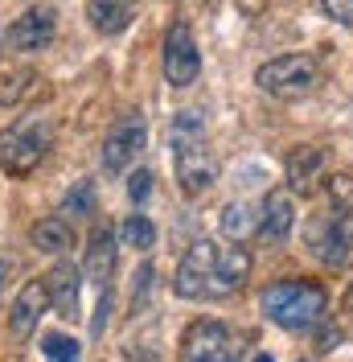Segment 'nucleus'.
Here are the masks:
<instances>
[{
  "mask_svg": "<svg viewBox=\"0 0 353 362\" xmlns=\"http://www.w3.org/2000/svg\"><path fill=\"white\" fill-rule=\"evenodd\" d=\"M251 276V255L246 247H218L210 239H198L181 255L173 276V293L181 300H222L234 296Z\"/></svg>",
  "mask_w": 353,
  "mask_h": 362,
  "instance_id": "nucleus-1",
  "label": "nucleus"
},
{
  "mask_svg": "<svg viewBox=\"0 0 353 362\" xmlns=\"http://www.w3.org/2000/svg\"><path fill=\"white\" fill-rule=\"evenodd\" d=\"M329 296L316 280H275L263 288V313L287 334H304L325 321Z\"/></svg>",
  "mask_w": 353,
  "mask_h": 362,
  "instance_id": "nucleus-2",
  "label": "nucleus"
},
{
  "mask_svg": "<svg viewBox=\"0 0 353 362\" xmlns=\"http://www.w3.org/2000/svg\"><path fill=\"white\" fill-rule=\"evenodd\" d=\"M54 148V128L42 115H29L21 124L0 132V169L8 177H29L37 165L45 160V153Z\"/></svg>",
  "mask_w": 353,
  "mask_h": 362,
  "instance_id": "nucleus-3",
  "label": "nucleus"
},
{
  "mask_svg": "<svg viewBox=\"0 0 353 362\" xmlns=\"http://www.w3.org/2000/svg\"><path fill=\"white\" fill-rule=\"evenodd\" d=\"M316 78H321V74H316V62H312L309 54H284V58H271V62H263V66L255 70L259 90L284 99V103L312 95Z\"/></svg>",
  "mask_w": 353,
  "mask_h": 362,
  "instance_id": "nucleus-4",
  "label": "nucleus"
},
{
  "mask_svg": "<svg viewBox=\"0 0 353 362\" xmlns=\"http://www.w3.org/2000/svg\"><path fill=\"white\" fill-rule=\"evenodd\" d=\"M309 247L321 264L345 268L353 259V206H333L329 214L309 223Z\"/></svg>",
  "mask_w": 353,
  "mask_h": 362,
  "instance_id": "nucleus-5",
  "label": "nucleus"
},
{
  "mask_svg": "<svg viewBox=\"0 0 353 362\" xmlns=\"http://www.w3.org/2000/svg\"><path fill=\"white\" fill-rule=\"evenodd\" d=\"M164 78H169V87L185 90L198 83L201 74V49L193 42V29L189 21H173L169 25V33H164Z\"/></svg>",
  "mask_w": 353,
  "mask_h": 362,
  "instance_id": "nucleus-6",
  "label": "nucleus"
},
{
  "mask_svg": "<svg viewBox=\"0 0 353 362\" xmlns=\"http://www.w3.org/2000/svg\"><path fill=\"white\" fill-rule=\"evenodd\" d=\"M144 140H148V124H144V115L128 112L107 132V140H103V153H99V160H103V173L119 177V173H124V169L136 160V153L144 148Z\"/></svg>",
  "mask_w": 353,
  "mask_h": 362,
  "instance_id": "nucleus-7",
  "label": "nucleus"
},
{
  "mask_svg": "<svg viewBox=\"0 0 353 362\" xmlns=\"http://www.w3.org/2000/svg\"><path fill=\"white\" fill-rule=\"evenodd\" d=\"M234 334L222 321H193L181 341V362H234Z\"/></svg>",
  "mask_w": 353,
  "mask_h": 362,
  "instance_id": "nucleus-8",
  "label": "nucleus"
},
{
  "mask_svg": "<svg viewBox=\"0 0 353 362\" xmlns=\"http://www.w3.org/2000/svg\"><path fill=\"white\" fill-rule=\"evenodd\" d=\"M54 8L49 4H37V8H25L17 21L4 29V42L13 45V49H21V54H33V49H45V45L54 42Z\"/></svg>",
  "mask_w": 353,
  "mask_h": 362,
  "instance_id": "nucleus-9",
  "label": "nucleus"
},
{
  "mask_svg": "<svg viewBox=\"0 0 353 362\" xmlns=\"http://www.w3.org/2000/svg\"><path fill=\"white\" fill-rule=\"evenodd\" d=\"M173 165H176V181L189 198L205 194L214 181H218V160L205 144H193V148H173Z\"/></svg>",
  "mask_w": 353,
  "mask_h": 362,
  "instance_id": "nucleus-10",
  "label": "nucleus"
},
{
  "mask_svg": "<svg viewBox=\"0 0 353 362\" xmlns=\"http://www.w3.org/2000/svg\"><path fill=\"white\" fill-rule=\"evenodd\" d=\"M49 313V293H45L42 280H29L17 300H13V309H8V334L13 341H29L37 334V321Z\"/></svg>",
  "mask_w": 353,
  "mask_h": 362,
  "instance_id": "nucleus-11",
  "label": "nucleus"
},
{
  "mask_svg": "<svg viewBox=\"0 0 353 362\" xmlns=\"http://www.w3.org/2000/svg\"><path fill=\"white\" fill-rule=\"evenodd\" d=\"M115 255H119V239H115V230L111 226H95L87 239V259H83V276H87L90 284H99V293L111 284V276H115Z\"/></svg>",
  "mask_w": 353,
  "mask_h": 362,
  "instance_id": "nucleus-12",
  "label": "nucleus"
},
{
  "mask_svg": "<svg viewBox=\"0 0 353 362\" xmlns=\"http://www.w3.org/2000/svg\"><path fill=\"white\" fill-rule=\"evenodd\" d=\"M45 293H49V309L62 317H78V293H83V272L74 268V264H54V268L45 272Z\"/></svg>",
  "mask_w": 353,
  "mask_h": 362,
  "instance_id": "nucleus-13",
  "label": "nucleus"
},
{
  "mask_svg": "<svg viewBox=\"0 0 353 362\" xmlns=\"http://www.w3.org/2000/svg\"><path fill=\"white\" fill-rule=\"evenodd\" d=\"M292 226H296V202H292V194L287 189H271L263 198L259 218H255V230L263 235L267 243H284L287 235H292Z\"/></svg>",
  "mask_w": 353,
  "mask_h": 362,
  "instance_id": "nucleus-14",
  "label": "nucleus"
},
{
  "mask_svg": "<svg viewBox=\"0 0 353 362\" xmlns=\"http://www.w3.org/2000/svg\"><path fill=\"white\" fill-rule=\"evenodd\" d=\"M136 8H140V0H87V21L95 33L119 37L136 21Z\"/></svg>",
  "mask_w": 353,
  "mask_h": 362,
  "instance_id": "nucleus-15",
  "label": "nucleus"
},
{
  "mask_svg": "<svg viewBox=\"0 0 353 362\" xmlns=\"http://www.w3.org/2000/svg\"><path fill=\"white\" fill-rule=\"evenodd\" d=\"M329 169V153L321 144H300L292 157H287V185L296 194H309L312 185L321 181V173Z\"/></svg>",
  "mask_w": 353,
  "mask_h": 362,
  "instance_id": "nucleus-16",
  "label": "nucleus"
},
{
  "mask_svg": "<svg viewBox=\"0 0 353 362\" xmlns=\"http://www.w3.org/2000/svg\"><path fill=\"white\" fill-rule=\"evenodd\" d=\"M33 247L45 251V255H62V251H70L74 247V226H70V218H62V214L42 218V223L33 226Z\"/></svg>",
  "mask_w": 353,
  "mask_h": 362,
  "instance_id": "nucleus-17",
  "label": "nucleus"
},
{
  "mask_svg": "<svg viewBox=\"0 0 353 362\" xmlns=\"http://www.w3.org/2000/svg\"><path fill=\"white\" fill-rule=\"evenodd\" d=\"M169 144H173V148L205 144V115L201 112H176L173 124H169Z\"/></svg>",
  "mask_w": 353,
  "mask_h": 362,
  "instance_id": "nucleus-18",
  "label": "nucleus"
},
{
  "mask_svg": "<svg viewBox=\"0 0 353 362\" xmlns=\"http://www.w3.org/2000/svg\"><path fill=\"white\" fill-rule=\"evenodd\" d=\"M119 239L124 247H136V251H152L156 247V226L148 214H128L124 226H119Z\"/></svg>",
  "mask_w": 353,
  "mask_h": 362,
  "instance_id": "nucleus-19",
  "label": "nucleus"
},
{
  "mask_svg": "<svg viewBox=\"0 0 353 362\" xmlns=\"http://www.w3.org/2000/svg\"><path fill=\"white\" fill-rule=\"evenodd\" d=\"M251 230H255V214H251L246 202H230L226 210H222V235H226V239L243 243Z\"/></svg>",
  "mask_w": 353,
  "mask_h": 362,
  "instance_id": "nucleus-20",
  "label": "nucleus"
},
{
  "mask_svg": "<svg viewBox=\"0 0 353 362\" xmlns=\"http://www.w3.org/2000/svg\"><path fill=\"white\" fill-rule=\"evenodd\" d=\"M42 354H45V362H83V346L70 334H45Z\"/></svg>",
  "mask_w": 353,
  "mask_h": 362,
  "instance_id": "nucleus-21",
  "label": "nucleus"
},
{
  "mask_svg": "<svg viewBox=\"0 0 353 362\" xmlns=\"http://www.w3.org/2000/svg\"><path fill=\"white\" fill-rule=\"evenodd\" d=\"M62 214H70V218L95 214V181H78V185L70 189L66 198H62Z\"/></svg>",
  "mask_w": 353,
  "mask_h": 362,
  "instance_id": "nucleus-22",
  "label": "nucleus"
},
{
  "mask_svg": "<svg viewBox=\"0 0 353 362\" xmlns=\"http://www.w3.org/2000/svg\"><path fill=\"white\" fill-rule=\"evenodd\" d=\"M148 194H152V173H148V169H136L132 177H128V198H132L136 206H144Z\"/></svg>",
  "mask_w": 353,
  "mask_h": 362,
  "instance_id": "nucleus-23",
  "label": "nucleus"
},
{
  "mask_svg": "<svg viewBox=\"0 0 353 362\" xmlns=\"http://www.w3.org/2000/svg\"><path fill=\"white\" fill-rule=\"evenodd\" d=\"M321 8H325V17H329V21L353 29V0H321Z\"/></svg>",
  "mask_w": 353,
  "mask_h": 362,
  "instance_id": "nucleus-24",
  "label": "nucleus"
},
{
  "mask_svg": "<svg viewBox=\"0 0 353 362\" xmlns=\"http://www.w3.org/2000/svg\"><path fill=\"white\" fill-rule=\"evenodd\" d=\"M107 313H111V293L103 288V296H99V309H95V321H90V334H95V338H103V329H107Z\"/></svg>",
  "mask_w": 353,
  "mask_h": 362,
  "instance_id": "nucleus-25",
  "label": "nucleus"
},
{
  "mask_svg": "<svg viewBox=\"0 0 353 362\" xmlns=\"http://www.w3.org/2000/svg\"><path fill=\"white\" fill-rule=\"evenodd\" d=\"M239 8H243L246 17H259V13L267 8V0H239Z\"/></svg>",
  "mask_w": 353,
  "mask_h": 362,
  "instance_id": "nucleus-26",
  "label": "nucleus"
},
{
  "mask_svg": "<svg viewBox=\"0 0 353 362\" xmlns=\"http://www.w3.org/2000/svg\"><path fill=\"white\" fill-rule=\"evenodd\" d=\"M341 317H345V325L353 329V284H349V293H345V300H341Z\"/></svg>",
  "mask_w": 353,
  "mask_h": 362,
  "instance_id": "nucleus-27",
  "label": "nucleus"
},
{
  "mask_svg": "<svg viewBox=\"0 0 353 362\" xmlns=\"http://www.w3.org/2000/svg\"><path fill=\"white\" fill-rule=\"evenodd\" d=\"M8 272H13V264H8V259H0V293H4V284H8Z\"/></svg>",
  "mask_w": 353,
  "mask_h": 362,
  "instance_id": "nucleus-28",
  "label": "nucleus"
},
{
  "mask_svg": "<svg viewBox=\"0 0 353 362\" xmlns=\"http://www.w3.org/2000/svg\"><path fill=\"white\" fill-rule=\"evenodd\" d=\"M251 362H271V354H255V358H251Z\"/></svg>",
  "mask_w": 353,
  "mask_h": 362,
  "instance_id": "nucleus-29",
  "label": "nucleus"
},
{
  "mask_svg": "<svg viewBox=\"0 0 353 362\" xmlns=\"http://www.w3.org/2000/svg\"><path fill=\"white\" fill-rule=\"evenodd\" d=\"M0 49H4V33H0Z\"/></svg>",
  "mask_w": 353,
  "mask_h": 362,
  "instance_id": "nucleus-30",
  "label": "nucleus"
}]
</instances>
